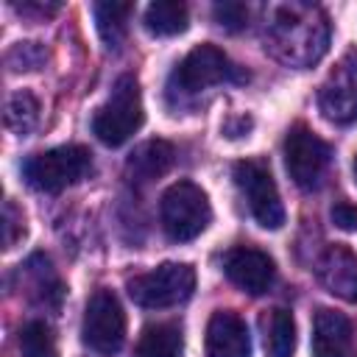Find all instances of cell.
<instances>
[{
	"label": "cell",
	"mask_w": 357,
	"mask_h": 357,
	"mask_svg": "<svg viewBox=\"0 0 357 357\" xmlns=\"http://www.w3.org/2000/svg\"><path fill=\"white\" fill-rule=\"evenodd\" d=\"M142 120H145V112H142L139 84L134 75H120L109 100L92 117V134L103 145L117 148L126 139H131L134 131H139Z\"/></svg>",
	"instance_id": "cell-1"
},
{
	"label": "cell",
	"mask_w": 357,
	"mask_h": 357,
	"mask_svg": "<svg viewBox=\"0 0 357 357\" xmlns=\"http://www.w3.org/2000/svg\"><path fill=\"white\" fill-rule=\"evenodd\" d=\"M159 215H162V229L170 240L176 243H187L195 240L212 220V206L206 192L192 184V181H176L165 190L162 204H159Z\"/></svg>",
	"instance_id": "cell-2"
},
{
	"label": "cell",
	"mask_w": 357,
	"mask_h": 357,
	"mask_svg": "<svg viewBox=\"0 0 357 357\" xmlns=\"http://www.w3.org/2000/svg\"><path fill=\"white\" fill-rule=\"evenodd\" d=\"M92 170V153L84 145H59L33 153L22 165L25 181L39 192H61L64 187L81 181Z\"/></svg>",
	"instance_id": "cell-3"
},
{
	"label": "cell",
	"mask_w": 357,
	"mask_h": 357,
	"mask_svg": "<svg viewBox=\"0 0 357 357\" xmlns=\"http://www.w3.org/2000/svg\"><path fill=\"white\" fill-rule=\"evenodd\" d=\"M128 296L145 310H165L187 301L195 290V271L187 262H162L159 268L128 279Z\"/></svg>",
	"instance_id": "cell-4"
},
{
	"label": "cell",
	"mask_w": 357,
	"mask_h": 357,
	"mask_svg": "<svg viewBox=\"0 0 357 357\" xmlns=\"http://www.w3.org/2000/svg\"><path fill=\"white\" fill-rule=\"evenodd\" d=\"M81 335H84V343L98 351V354H117L123 349V340H126V312H123V304L120 298L100 287L89 296L86 301V310H84V326H81Z\"/></svg>",
	"instance_id": "cell-5"
},
{
	"label": "cell",
	"mask_w": 357,
	"mask_h": 357,
	"mask_svg": "<svg viewBox=\"0 0 357 357\" xmlns=\"http://www.w3.org/2000/svg\"><path fill=\"white\" fill-rule=\"evenodd\" d=\"M234 184L248 201V209L254 220L262 229H282L284 226V206L276 190V181L265 162L259 159H243L234 165Z\"/></svg>",
	"instance_id": "cell-6"
},
{
	"label": "cell",
	"mask_w": 357,
	"mask_h": 357,
	"mask_svg": "<svg viewBox=\"0 0 357 357\" xmlns=\"http://www.w3.org/2000/svg\"><path fill=\"white\" fill-rule=\"evenodd\" d=\"M332 148L304 123H296L284 137V167L301 190L321 184V176L329 165Z\"/></svg>",
	"instance_id": "cell-7"
},
{
	"label": "cell",
	"mask_w": 357,
	"mask_h": 357,
	"mask_svg": "<svg viewBox=\"0 0 357 357\" xmlns=\"http://www.w3.org/2000/svg\"><path fill=\"white\" fill-rule=\"evenodd\" d=\"M234 73V67L229 64L226 53L215 45H198L192 47L173 70L170 75V89L176 92H198L204 86L220 84Z\"/></svg>",
	"instance_id": "cell-8"
},
{
	"label": "cell",
	"mask_w": 357,
	"mask_h": 357,
	"mask_svg": "<svg viewBox=\"0 0 357 357\" xmlns=\"http://www.w3.org/2000/svg\"><path fill=\"white\" fill-rule=\"evenodd\" d=\"M318 106L326 120L349 126L357 120V56H346L324 81Z\"/></svg>",
	"instance_id": "cell-9"
},
{
	"label": "cell",
	"mask_w": 357,
	"mask_h": 357,
	"mask_svg": "<svg viewBox=\"0 0 357 357\" xmlns=\"http://www.w3.org/2000/svg\"><path fill=\"white\" fill-rule=\"evenodd\" d=\"M223 273L240 290H245L251 296H262L271 290V284L276 279V265L265 251H259L254 245H234L223 254Z\"/></svg>",
	"instance_id": "cell-10"
},
{
	"label": "cell",
	"mask_w": 357,
	"mask_h": 357,
	"mask_svg": "<svg viewBox=\"0 0 357 357\" xmlns=\"http://www.w3.org/2000/svg\"><path fill=\"white\" fill-rule=\"evenodd\" d=\"M312 357H357L351 321L329 307H321L312 321Z\"/></svg>",
	"instance_id": "cell-11"
},
{
	"label": "cell",
	"mask_w": 357,
	"mask_h": 357,
	"mask_svg": "<svg viewBox=\"0 0 357 357\" xmlns=\"http://www.w3.org/2000/svg\"><path fill=\"white\" fill-rule=\"evenodd\" d=\"M204 346L206 357H251V337L245 321L231 310L212 312Z\"/></svg>",
	"instance_id": "cell-12"
},
{
	"label": "cell",
	"mask_w": 357,
	"mask_h": 357,
	"mask_svg": "<svg viewBox=\"0 0 357 357\" xmlns=\"http://www.w3.org/2000/svg\"><path fill=\"white\" fill-rule=\"evenodd\" d=\"M318 279L332 296L357 304V254L349 245L335 243L324 251L318 262Z\"/></svg>",
	"instance_id": "cell-13"
},
{
	"label": "cell",
	"mask_w": 357,
	"mask_h": 357,
	"mask_svg": "<svg viewBox=\"0 0 357 357\" xmlns=\"http://www.w3.org/2000/svg\"><path fill=\"white\" fill-rule=\"evenodd\" d=\"M184 351V335L178 324H151L142 329L134 354L131 357H181Z\"/></svg>",
	"instance_id": "cell-14"
},
{
	"label": "cell",
	"mask_w": 357,
	"mask_h": 357,
	"mask_svg": "<svg viewBox=\"0 0 357 357\" xmlns=\"http://www.w3.org/2000/svg\"><path fill=\"white\" fill-rule=\"evenodd\" d=\"M173 145L165 142V139H151L145 145H139L131 156H128V173L139 181H151V178H159L170 170L173 165Z\"/></svg>",
	"instance_id": "cell-15"
},
{
	"label": "cell",
	"mask_w": 357,
	"mask_h": 357,
	"mask_svg": "<svg viewBox=\"0 0 357 357\" xmlns=\"http://www.w3.org/2000/svg\"><path fill=\"white\" fill-rule=\"evenodd\" d=\"M190 25V11L178 0H156L145 8V28L153 36H176Z\"/></svg>",
	"instance_id": "cell-16"
},
{
	"label": "cell",
	"mask_w": 357,
	"mask_h": 357,
	"mask_svg": "<svg viewBox=\"0 0 357 357\" xmlns=\"http://www.w3.org/2000/svg\"><path fill=\"white\" fill-rule=\"evenodd\" d=\"M265 326V351L268 357H293L296 351V321L287 310H271L262 321Z\"/></svg>",
	"instance_id": "cell-17"
},
{
	"label": "cell",
	"mask_w": 357,
	"mask_h": 357,
	"mask_svg": "<svg viewBox=\"0 0 357 357\" xmlns=\"http://www.w3.org/2000/svg\"><path fill=\"white\" fill-rule=\"evenodd\" d=\"M95 28L100 33V39L106 42V47H117L126 36V25L128 17L134 11L131 3H95Z\"/></svg>",
	"instance_id": "cell-18"
},
{
	"label": "cell",
	"mask_w": 357,
	"mask_h": 357,
	"mask_svg": "<svg viewBox=\"0 0 357 357\" xmlns=\"http://www.w3.org/2000/svg\"><path fill=\"white\" fill-rule=\"evenodd\" d=\"M20 354L22 357H59L56 335L45 321H28L20 326Z\"/></svg>",
	"instance_id": "cell-19"
},
{
	"label": "cell",
	"mask_w": 357,
	"mask_h": 357,
	"mask_svg": "<svg viewBox=\"0 0 357 357\" xmlns=\"http://www.w3.org/2000/svg\"><path fill=\"white\" fill-rule=\"evenodd\" d=\"M36 120H39V100L28 89L14 92L6 103V126L20 134H28L36 126Z\"/></svg>",
	"instance_id": "cell-20"
},
{
	"label": "cell",
	"mask_w": 357,
	"mask_h": 357,
	"mask_svg": "<svg viewBox=\"0 0 357 357\" xmlns=\"http://www.w3.org/2000/svg\"><path fill=\"white\" fill-rule=\"evenodd\" d=\"M212 14H215L218 25L226 28V31H240L245 25V17H248V11H245L243 3H218L212 8Z\"/></svg>",
	"instance_id": "cell-21"
},
{
	"label": "cell",
	"mask_w": 357,
	"mask_h": 357,
	"mask_svg": "<svg viewBox=\"0 0 357 357\" xmlns=\"http://www.w3.org/2000/svg\"><path fill=\"white\" fill-rule=\"evenodd\" d=\"M3 229H6V248H14L17 240L25 237V220H22V212H17V206H14L11 201L6 204V223H3Z\"/></svg>",
	"instance_id": "cell-22"
},
{
	"label": "cell",
	"mask_w": 357,
	"mask_h": 357,
	"mask_svg": "<svg viewBox=\"0 0 357 357\" xmlns=\"http://www.w3.org/2000/svg\"><path fill=\"white\" fill-rule=\"evenodd\" d=\"M17 56H20V70H36L42 64V59H45V50L36 47V42H20L8 53V59H17Z\"/></svg>",
	"instance_id": "cell-23"
},
{
	"label": "cell",
	"mask_w": 357,
	"mask_h": 357,
	"mask_svg": "<svg viewBox=\"0 0 357 357\" xmlns=\"http://www.w3.org/2000/svg\"><path fill=\"white\" fill-rule=\"evenodd\" d=\"M332 220L343 231H357V206L349 201H337L332 206Z\"/></svg>",
	"instance_id": "cell-24"
},
{
	"label": "cell",
	"mask_w": 357,
	"mask_h": 357,
	"mask_svg": "<svg viewBox=\"0 0 357 357\" xmlns=\"http://www.w3.org/2000/svg\"><path fill=\"white\" fill-rule=\"evenodd\" d=\"M248 128H251V117L240 114V117H234V120H229V123L223 126V134H226V137H243Z\"/></svg>",
	"instance_id": "cell-25"
},
{
	"label": "cell",
	"mask_w": 357,
	"mask_h": 357,
	"mask_svg": "<svg viewBox=\"0 0 357 357\" xmlns=\"http://www.w3.org/2000/svg\"><path fill=\"white\" fill-rule=\"evenodd\" d=\"M354 181H357V156H354Z\"/></svg>",
	"instance_id": "cell-26"
}]
</instances>
